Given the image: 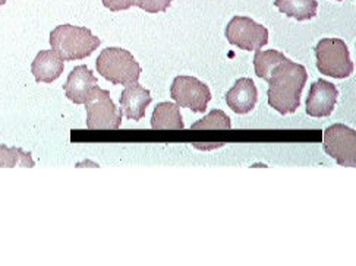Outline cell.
<instances>
[{"instance_id": "cell-14", "label": "cell", "mask_w": 356, "mask_h": 266, "mask_svg": "<svg viewBox=\"0 0 356 266\" xmlns=\"http://www.w3.org/2000/svg\"><path fill=\"white\" fill-rule=\"evenodd\" d=\"M152 129L154 131H184L185 124L179 106L175 103H161L156 106L152 116Z\"/></svg>"}, {"instance_id": "cell-17", "label": "cell", "mask_w": 356, "mask_h": 266, "mask_svg": "<svg viewBox=\"0 0 356 266\" xmlns=\"http://www.w3.org/2000/svg\"><path fill=\"white\" fill-rule=\"evenodd\" d=\"M284 60H287V58L277 50H266V51L257 50L254 56V67H255L257 76L264 81H268L273 69H275L277 65L283 63Z\"/></svg>"}, {"instance_id": "cell-18", "label": "cell", "mask_w": 356, "mask_h": 266, "mask_svg": "<svg viewBox=\"0 0 356 266\" xmlns=\"http://www.w3.org/2000/svg\"><path fill=\"white\" fill-rule=\"evenodd\" d=\"M191 129L193 131H230L232 122L225 111L213 110L210 111V115H207L191 126Z\"/></svg>"}, {"instance_id": "cell-7", "label": "cell", "mask_w": 356, "mask_h": 266, "mask_svg": "<svg viewBox=\"0 0 356 266\" xmlns=\"http://www.w3.org/2000/svg\"><path fill=\"white\" fill-rule=\"evenodd\" d=\"M226 38L230 44L245 51L261 50L268 43V30L248 17H234L226 26Z\"/></svg>"}, {"instance_id": "cell-8", "label": "cell", "mask_w": 356, "mask_h": 266, "mask_svg": "<svg viewBox=\"0 0 356 266\" xmlns=\"http://www.w3.org/2000/svg\"><path fill=\"white\" fill-rule=\"evenodd\" d=\"M170 95L177 106L189 108L194 113H205L209 103L211 101L210 88L194 76L175 78Z\"/></svg>"}, {"instance_id": "cell-11", "label": "cell", "mask_w": 356, "mask_h": 266, "mask_svg": "<svg viewBox=\"0 0 356 266\" xmlns=\"http://www.w3.org/2000/svg\"><path fill=\"white\" fill-rule=\"evenodd\" d=\"M120 111L129 120L140 122L145 116V108L152 104V94L138 82L129 83L120 95Z\"/></svg>"}, {"instance_id": "cell-13", "label": "cell", "mask_w": 356, "mask_h": 266, "mask_svg": "<svg viewBox=\"0 0 356 266\" xmlns=\"http://www.w3.org/2000/svg\"><path fill=\"white\" fill-rule=\"evenodd\" d=\"M65 69V60L54 50H41L31 65V72L37 82L51 83L56 81Z\"/></svg>"}, {"instance_id": "cell-22", "label": "cell", "mask_w": 356, "mask_h": 266, "mask_svg": "<svg viewBox=\"0 0 356 266\" xmlns=\"http://www.w3.org/2000/svg\"><path fill=\"white\" fill-rule=\"evenodd\" d=\"M337 2H341V0H337Z\"/></svg>"}, {"instance_id": "cell-15", "label": "cell", "mask_w": 356, "mask_h": 266, "mask_svg": "<svg viewBox=\"0 0 356 266\" xmlns=\"http://www.w3.org/2000/svg\"><path fill=\"white\" fill-rule=\"evenodd\" d=\"M275 6L289 18L309 21L317 15V0H276Z\"/></svg>"}, {"instance_id": "cell-5", "label": "cell", "mask_w": 356, "mask_h": 266, "mask_svg": "<svg viewBox=\"0 0 356 266\" xmlns=\"http://www.w3.org/2000/svg\"><path fill=\"white\" fill-rule=\"evenodd\" d=\"M84 104L90 131H118L120 128L122 111L112 101L108 91L95 85Z\"/></svg>"}, {"instance_id": "cell-20", "label": "cell", "mask_w": 356, "mask_h": 266, "mask_svg": "<svg viewBox=\"0 0 356 266\" xmlns=\"http://www.w3.org/2000/svg\"><path fill=\"white\" fill-rule=\"evenodd\" d=\"M136 0H103L104 8L112 12H119V10H127L132 6H135Z\"/></svg>"}, {"instance_id": "cell-10", "label": "cell", "mask_w": 356, "mask_h": 266, "mask_svg": "<svg viewBox=\"0 0 356 266\" xmlns=\"http://www.w3.org/2000/svg\"><path fill=\"white\" fill-rule=\"evenodd\" d=\"M95 85H97V78L94 76L91 69L86 65H81L72 69V72L65 82L63 90L67 100L74 104H84Z\"/></svg>"}, {"instance_id": "cell-16", "label": "cell", "mask_w": 356, "mask_h": 266, "mask_svg": "<svg viewBox=\"0 0 356 266\" xmlns=\"http://www.w3.org/2000/svg\"><path fill=\"white\" fill-rule=\"evenodd\" d=\"M35 165L31 152L21 148H9L0 144V169H13V167H25L33 169Z\"/></svg>"}, {"instance_id": "cell-21", "label": "cell", "mask_w": 356, "mask_h": 266, "mask_svg": "<svg viewBox=\"0 0 356 266\" xmlns=\"http://www.w3.org/2000/svg\"><path fill=\"white\" fill-rule=\"evenodd\" d=\"M5 3H6V0H0V8H2Z\"/></svg>"}, {"instance_id": "cell-12", "label": "cell", "mask_w": 356, "mask_h": 266, "mask_svg": "<svg viewBox=\"0 0 356 266\" xmlns=\"http://www.w3.org/2000/svg\"><path fill=\"white\" fill-rule=\"evenodd\" d=\"M258 101V91L252 79L239 78L234 87L226 94L229 108L236 115L251 113Z\"/></svg>"}, {"instance_id": "cell-2", "label": "cell", "mask_w": 356, "mask_h": 266, "mask_svg": "<svg viewBox=\"0 0 356 266\" xmlns=\"http://www.w3.org/2000/svg\"><path fill=\"white\" fill-rule=\"evenodd\" d=\"M50 46L65 62H72L91 56L99 49L100 38L86 26L65 24L56 26L50 33Z\"/></svg>"}, {"instance_id": "cell-6", "label": "cell", "mask_w": 356, "mask_h": 266, "mask_svg": "<svg viewBox=\"0 0 356 266\" xmlns=\"http://www.w3.org/2000/svg\"><path fill=\"white\" fill-rule=\"evenodd\" d=\"M324 149L341 167H356V132L346 124H332L324 131Z\"/></svg>"}, {"instance_id": "cell-4", "label": "cell", "mask_w": 356, "mask_h": 266, "mask_svg": "<svg viewBox=\"0 0 356 266\" xmlns=\"http://www.w3.org/2000/svg\"><path fill=\"white\" fill-rule=\"evenodd\" d=\"M316 58L317 69L325 76L345 79L355 71L349 49L340 38H323L316 47Z\"/></svg>"}, {"instance_id": "cell-19", "label": "cell", "mask_w": 356, "mask_h": 266, "mask_svg": "<svg viewBox=\"0 0 356 266\" xmlns=\"http://www.w3.org/2000/svg\"><path fill=\"white\" fill-rule=\"evenodd\" d=\"M173 0H136L135 6L141 8L148 13H159L168 10Z\"/></svg>"}, {"instance_id": "cell-1", "label": "cell", "mask_w": 356, "mask_h": 266, "mask_svg": "<svg viewBox=\"0 0 356 266\" xmlns=\"http://www.w3.org/2000/svg\"><path fill=\"white\" fill-rule=\"evenodd\" d=\"M308 79L305 66L284 60L273 69L268 78V104L282 116L292 115L300 106V95Z\"/></svg>"}, {"instance_id": "cell-9", "label": "cell", "mask_w": 356, "mask_h": 266, "mask_svg": "<svg viewBox=\"0 0 356 266\" xmlns=\"http://www.w3.org/2000/svg\"><path fill=\"white\" fill-rule=\"evenodd\" d=\"M339 90L332 82L318 79L311 85L307 98V113L311 117H328L336 107Z\"/></svg>"}, {"instance_id": "cell-3", "label": "cell", "mask_w": 356, "mask_h": 266, "mask_svg": "<svg viewBox=\"0 0 356 266\" xmlns=\"http://www.w3.org/2000/svg\"><path fill=\"white\" fill-rule=\"evenodd\" d=\"M97 72L113 85H129L140 79L141 66L131 51L120 47L104 49L95 62Z\"/></svg>"}]
</instances>
